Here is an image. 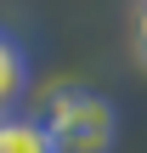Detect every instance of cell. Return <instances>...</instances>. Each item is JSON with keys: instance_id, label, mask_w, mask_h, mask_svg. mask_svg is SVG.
<instances>
[{"instance_id": "cell-1", "label": "cell", "mask_w": 147, "mask_h": 153, "mask_svg": "<svg viewBox=\"0 0 147 153\" xmlns=\"http://www.w3.org/2000/svg\"><path fill=\"white\" fill-rule=\"evenodd\" d=\"M45 136L51 153H113L119 136V119H113V102L91 97V91H57L45 97Z\"/></svg>"}, {"instance_id": "cell-2", "label": "cell", "mask_w": 147, "mask_h": 153, "mask_svg": "<svg viewBox=\"0 0 147 153\" xmlns=\"http://www.w3.org/2000/svg\"><path fill=\"white\" fill-rule=\"evenodd\" d=\"M0 153H51V136L34 114H0Z\"/></svg>"}, {"instance_id": "cell-3", "label": "cell", "mask_w": 147, "mask_h": 153, "mask_svg": "<svg viewBox=\"0 0 147 153\" xmlns=\"http://www.w3.org/2000/svg\"><path fill=\"white\" fill-rule=\"evenodd\" d=\"M23 85H28V57H23V45H17L11 34H0V114L17 108Z\"/></svg>"}, {"instance_id": "cell-4", "label": "cell", "mask_w": 147, "mask_h": 153, "mask_svg": "<svg viewBox=\"0 0 147 153\" xmlns=\"http://www.w3.org/2000/svg\"><path fill=\"white\" fill-rule=\"evenodd\" d=\"M142 51H147V6H142Z\"/></svg>"}]
</instances>
